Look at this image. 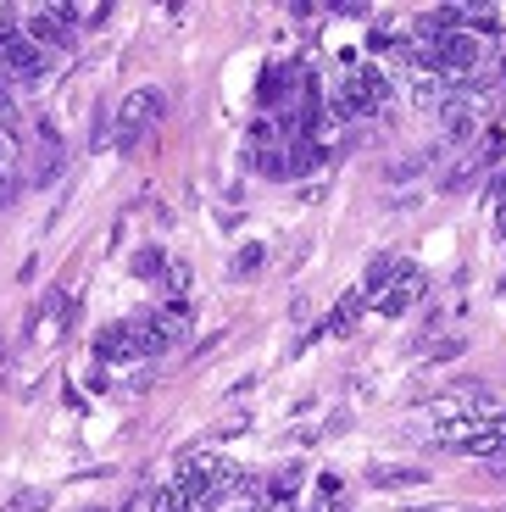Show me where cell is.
<instances>
[{"label":"cell","mask_w":506,"mask_h":512,"mask_svg":"<svg viewBox=\"0 0 506 512\" xmlns=\"http://www.w3.org/2000/svg\"><path fill=\"white\" fill-rule=\"evenodd\" d=\"M423 290H429V279H423V268H395L390 290H384L379 301H373V307H379L384 318H401V312L412 307V301H418Z\"/></svg>","instance_id":"8992f818"},{"label":"cell","mask_w":506,"mask_h":512,"mask_svg":"<svg viewBox=\"0 0 506 512\" xmlns=\"http://www.w3.org/2000/svg\"><path fill=\"white\" fill-rule=\"evenodd\" d=\"M217 474H223V457H212V451H190V457H178V468H173V496L184 501V507H201L206 501V490L217 485Z\"/></svg>","instance_id":"3957f363"},{"label":"cell","mask_w":506,"mask_h":512,"mask_svg":"<svg viewBox=\"0 0 506 512\" xmlns=\"http://www.w3.org/2000/svg\"><path fill=\"white\" fill-rule=\"evenodd\" d=\"M95 357H101V362H128V357H134L128 323H112V329H101V334H95Z\"/></svg>","instance_id":"ba28073f"},{"label":"cell","mask_w":506,"mask_h":512,"mask_svg":"<svg viewBox=\"0 0 506 512\" xmlns=\"http://www.w3.org/2000/svg\"><path fill=\"white\" fill-rule=\"evenodd\" d=\"M34 507H39V496H34V490H23V496L12 501V512H34Z\"/></svg>","instance_id":"44dd1931"},{"label":"cell","mask_w":506,"mask_h":512,"mask_svg":"<svg viewBox=\"0 0 506 512\" xmlns=\"http://www.w3.org/2000/svg\"><path fill=\"white\" fill-rule=\"evenodd\" d=\"M23 39H34L39 51L51 56V51H67V45H73V28H62V23H56V12H51V6H39V12H28Z\"/></svg>","instance_id":"52a82bcc"},{"label":"cell","mask_w":506,"mask_h":512,"mask_svg":"<svg viewBox=\"0 0 506 512\" xmlns=\"http://www.w3.org/2000/svg\"><path fill=\"white\" fill-rule=\"evenodd\" d=\"M395 268H401V262H395V256H379V262H373V268H367V279H362V295H367V301H379V295L390 290Z\"/></svg>","instance_id":"7c38bea8"},{"label":"cell","mask_w":506,"mask_h":512,"mask_svg":"<svg viewBox=\"0 0 506 512\" xmlns=\"http://www.w3.org/2000/svg\"><path fill=\"white\" fill-rule=\"evenodd\" d=\"M262 262H267V245H245V251L234 256V279H251Z\"/></svg>","instance_id":"2e32d148"},{"label":"cell","mask_w":506,"mask_h":512,"mask_svg":"<svg viewBox=\"0 0 506 512\" xmlns=\"http://www.w3.org/2000/svg\"><path fill=\"white\" fill-rule=\"evenodd\" d=\"M162 290H167V301H184V290H190V268H184V262H173V268L162 273Z\"/></svg>","instance_id":"e0dca14e"},{"label":"cell","mask_w":506,"mask_h":512,"mask_svg":"<svg viewBox=\"0 0 506 512\" xmlns=\"http://www.w3.org/2000/svg\"><path fill=\"white\" fill-rule=\"evenodd\" d=\"M434 151H440V145H434ZM434 151H418V156H406V162H395V167H390V179H395V184H406V179H418L423 167L434 162Z\"/></svg>","instance_id":"9a60e30c"},{"label":"cell","mask_w":506,"mask_h":512,"mask_svg":"<svg viewBox=\"0 0 506 512\" xmlns=\"http://www.w3.org/2000/svg\"><path fill=\"white\" fill-rule=\"evenodd\" d=\"M473 173H479V156H468V162H456L451 173L440 179V190H462V184H473Z\"/></svg>","instance_id":"ac0fdd59"},{"label":"cell","mask_w":506,"mask_h":512,"mask_svg":"<svg viewBox=\"0 0 506 512\" xmlns=\"http://www.w3.org/2000/svg\"><path fill=\"white\" fill-rule=\"evenodd\" d=\"M495 218H501V240H506V201H501V206H495Z\"/></svg>","instance_id":"7402d4cb"},{"label":"cell","mask_w":506,"mask_h":512,"mask_svg":"<svg viewBox=\"0 0 506 512\" xmlns=\"http://www.w3.org/2000/svg\"><path fill=\"white\" fill-rule=\"evenodd\" d=\"M45 73H51V56L39 51L34 39L17 34L12 45L0 51V78H6V84H34V78H45Z\"/></svg>","instance_id":"5b68a950"},{"label":"cell","mask_w":506,"mask_h":512,"mask_svg":"<svg viewBox=\"0 0 506 512\" xmlns=\"http://www.w3.org/2000/svg\"><path fill=\"white\" fill-rule=\"evenodd\" d=\"M412 106H418V112H440L445 106V78L440 73H412Z\"/></svg>","instance_id":"9c48e42d"},{"label":"cell","mask_w":506,"mask_h":512,"mask_svg":"<svg viewBox=\"0 0 506 512\" xmlns=\"http://www.w3.org/2000/svg\"><path fill=\"white\" fill-rule=\"evenodd\" d=\"M384 101H390V78H384L379 67H356V73L340 84L334 112H340V117H373Z\"/></svg>","instance_id":"7a4b0ae2"},{"label":"cell","mask_w":506,"mask_h":512,"mask_svg":"<svg viewBox=\"0 0 506 512\" xmlns=\"http://www.w3.org/2000/svg\"><path fill=\"white\" fill-rule=\"evenodd\" d=\"M134 273H140V279H162V273H167V256H162V251H140V256H134Z\"/></svg>","instance_id":"d6986e66"},{"label":"cell","mask_w":506,"mask_h":512,"mask_svg":"<svg viewBox=\"0 0 506 512\" xmlns=\"http://www.w3.org/2000/svg\"><path fill=\"white\" fill-rule=\"evenodd\" d=\"M373 479H379V485H423L418 468H379Z\"/></svg>","instance_id":"ffe728a7"},{"label":"cell","mask_w":506,"mask_h":512,"mask_svg":"<svg viewBox=\"0 0 506 512\" xmlns=\"http://www.w3.org/2000/svg\"><path fill=\"white\" fill-rule=\"evenodd\" d=\"M362 312H367V295H362V290H345L340 307H334V318H329V329H334V334H351Z\"/></svg>","instance_id":"30bf717a"},{"label":"cell","mask_w":506,"mask_h":512,"mask_svg":"<svg viewBox=\"0 0 506 512\" xmlns=\"http://www.w3.org/2000/svg\"><path fill=\"white\" fill-rule=\"evenodd\" d=\"M323 156H329V151H323L317 140H295V151H290V173H312V167L323 162Z\"/></svg>","instance_id":"5bb4252c"},{"label":"cell","mask_w":506,"mask_h":512,"mask_svg":"<svg viewBox=\"0 0 506 512\" xmlns=\"http://www.w3.org/2000/svg\"><path fill=\"white\" fill-rule=\"evenodd\" d=\"M506 162V123H484L479 134V167H495Z\"/></svg>","instance_id":"8fae6325"},{"label":"cell","mask_w":506,"mask_h":512,"mask_svg":"<svg viewBox=\"0 0 506 512\" xmlns=\"http://www.w3.org/2000/svg\"><path fill=\"white\" fill-rule=\"evenodd\" d=\"M162 117H167V90H156V84L128 90L123 106H117V145H140Z\"/></svg>","instance_id":"6da1fadb"},{"label":"cell","mask_w":506,"mask_h":512,"mask_svg":"<svg viewBox=\"0 0 506 512\" xmlns=\"http://www.w3.org/2000/svg\"><path fill=\"white\" fill-rule=\"evenodd\" d=\"M156 323H162L167 329V340H184V334H190V307H184V301H167V307H156Z\"/></svg>","instance_id":"4fadbf2b"},{"label":"cell","mask_w":506,"mask_h":512,"mask_svg":"<svg viewBox=\"0 0 506 512\" xmlns=\"http://www.w3.org/2000/svg\"><path fill=\"white\" fill-rule=\"evenodd\" d=\"M434 62H440V78H473L484 67V39L456 28V34L434 39Z\"/></svg>","instance_id":"277c9868"}]
</instances>
